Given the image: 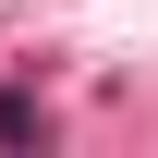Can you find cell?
<instances>
[{
	"label": "cell",
	"instance_id": "cell-1",
	"mask_svg": "<svg viewBox=\"0 0 158 158\" xmlns=\"http://www.w3.org/2000/svg\"><path fill=\"white\" fill-rule=\"evenodd\" d=\"M37 134V98H24V85H0V146H24Z\"/></svg>",
	"mask_w": 158,
	"mask_h": 158
}]
</instances>
